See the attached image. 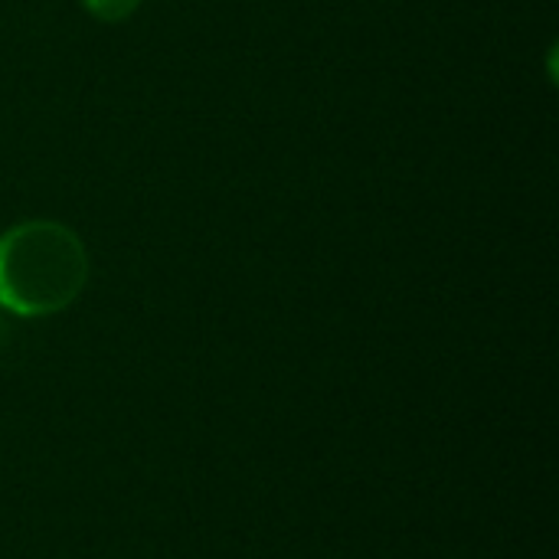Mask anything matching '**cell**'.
Wrapping results in <instances>:
<instances>
[{
    "label": "cell",
    "mask_w": 559,
    "mask_h": 559,
    "mask_svg": "<svg viewBox=\"0 0 559 559\" xmlns=\"http://www.w3.org/2000/svg\"><path fill=\"white\" fill-rule=\"evenodd\" d=\"M88 278L82 239L52 219H29L0 236V305L23 318L69 308Z\"/></svg>",
    "instance_id": "6da1fadb"
},
{
    "label": "cell",
    "mask_w": 559,
    "mask_h": 559,
    "mask_svg": "<svg viewBox=\"0 0 559 559\" xmlns=\"http://www.w3.org/2000/svg\"><path fill=\"white\" fill-rule=\"evenodd\" d=\"M82 3H85V10H88L92 16L108 20V23H118V20L131 16V13L138 10L141 0H82Z\"/></svg>",
    "instance_id": "7a4b0ae2"
}]
</instances>
